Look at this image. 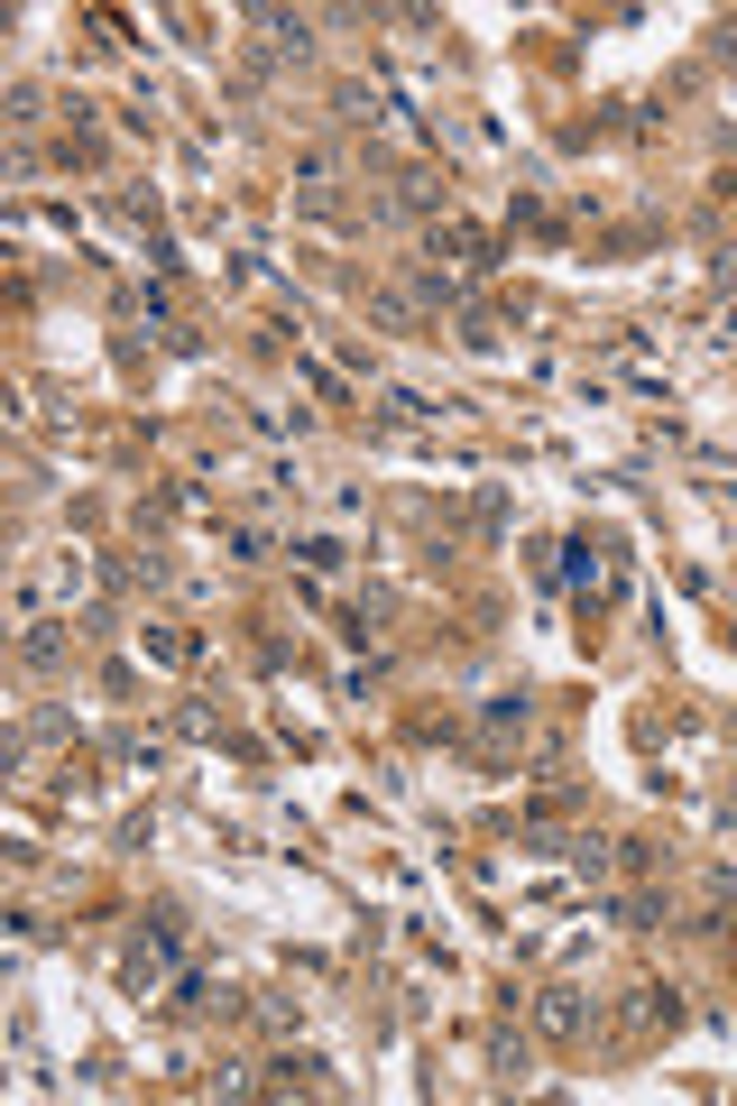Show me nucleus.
Returning <instances> with one entry per match:
<instances>
[{
  "instance_id": "1",
  "label": "nucleus",
  "mask_w": 737,
  "mask_h": 1106,
  "mask_svg": "<svg viewBox=\"0 0 737 1106\" xmlns=\"http://www.w3.org/2000/svg\"><path fill=\"white\" fill-rule=\"evenodd\" d=\"M535 1033L581 1042V1033H590V996H581V987H544V996H535Z\"/></svg>"
},
{
  "instance_id": "2",
  "label": "nucleus",
  "mask_w": 737,
  "mask_h": 1106,
  "mask_svg": "<svg viewBox=\"0 0 737 1106\" xmlns=\"http://www.w3.org/2000/svg\"><path fill=\"white\" fill-rule=\"evenodd\" d=\"M673 1014H682V1006H673V987H637L618 1023H627V1033H654V1023H673Z\"/></svg>"
},
{
  "instance_id": "3",
  "label": "nucleus",
  "mask_w": 737,
  "mask_h": 1106,
  "mask_svg": "<svg viewBox=\"0 0 737 1106\" xmlns=\"http://www.w3.org/2000/svg\"><path fill=\"white\" fill-rule=\"evenodd\" d=\"M415 314H425V304H415V287H387V296H368V323H387V332H415Z\"/></svg>"
},
{
  "instance_id": "4",
  "label": "nucleus",
  "mask_w": 737,
  "mask_h": 1106,
  "mask_svg": "<svg viewBox=\"0 0 737 1106\" xmlns=\"http://www.w3.org/2000/svg\"><path fill=\"white\" fill-rule=\"evenodd\" d=\"M397 203H406V213H434V203H442V175H425V167H415L406 185H397Z\"/></svg>"
},
{
  "instance_id": "5",
  "label": "nucleus",
  "mask_w": 737,
  "mask_h": 1106,
  "mask_svg": "<svg viewBox=\"0 0 737 1106\" xmlns=\"http://www.w3.org/2000/svg\"><path fill=\"white\" fill-rule=\"evenodd\" d=\"M56 655H65V627L38 619V627H29V664H56Z\"/></svg>"
}]
</instances>
